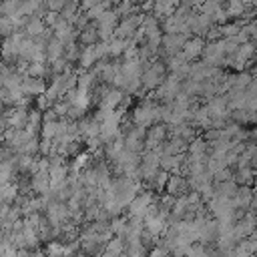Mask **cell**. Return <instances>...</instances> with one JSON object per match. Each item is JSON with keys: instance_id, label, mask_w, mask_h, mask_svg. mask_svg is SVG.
I'll use <instances>...</instances> for the list:
<instances>
[{"instance_id": "obj_1", "label": "cell", "mask_w": 257, "mask_h": 257, "mask_svg": "<svg viewBox=\"0 0 257 257\" xmlns=\"http://www.w3.org/2000/svg\"><path fill=\"white\" fill-rule=\"evenodd\" d=\"M52 30H54V36L60 38L62 42H68V40H72V36H74V32H72V22H68V20L62 18V16H60V20L52 26Z\"/></svg>"}, {"instance_id": "obj_2", "label": "cell", "mask_w": 257, "mask_h": 257, "mask_svg": "<svg viewBox=\"0 0 257 257\" xmlns=\"http://www.w3.org/2000/svg\"><path fill=\"white\" fill-rule=\"evenodd\" d=\"M44 24H46V22H44L40 16H28V20H26V24H24V30H26V34H30V36H42V34L46 32Z\"/></svg>"}, {"instance_id": "obj_3", "label": "cell", "mask_w": 257, "mask_h": 257, "mask_svg": "<svg viewBox=\"0 0 257 257\" xmlns=\"http://www.w3.org/2000/svg\"><path fill=\"white\" fill-rule=\"evenodd\" d=\"M185 34H181V32H175V34H167L165 38H163V46L169 50V52H177V50H181L183 46H185Z\"/></svg>"}, {"instance_id": "obj_4", "label": "cell", "mask_w": 257, "mask_h": 257, "mask_svg": "<svg viewBox=\"0 0 257 257\" xmlns=\"http://www.w3.org/2000/svg\"><path fill=\"white\" fill-rule=\"evenodd\" d=\"M96 38H98V26L96 24H86L80 30V42L82 44L92 46V44H96Z\"/></svg>"}, {"instance_id": "obj_5", "label": "cell", "mask_w": 257, "mask_h": 257, "mask_svg": "<svg viewBox=\"0 0 257 257\" xmlns=\"http://www.w3.org/2000/svg\"><path fill=\"white\" fill-rule=\"evenodd\" d=\"M114 10H116V14H118V16L128 18V16L137 14L139 4H137L135 0H118V2H116V6H114Z\"/></svg>"}, {"instance_id": "obj_6", "label": "cell", "mask_w": 257, "mask_h": 257, "mask_svg": "<svg viewBox=\"0 0 257 257\" xmlns=\"http://www.w3.org/2000/svg\"><path fill=\"white\" fill-rule=\"evenodd\" d=\"M203 48H205L203 40H201V38H193V40H187V42H185V46H183V54H185L187 58H193V56L201 54Z\"/></svg>"}, {"instance_id": "obj_7", "label": "cell", "mask_w": 257, "mask_h": 257, "mask_svg": "<svg viewBox=\"0 0 257 257\" xmlns=\"http://www.w3.org/2000/svg\"><path fill=\"white\" fill-rule=\"evenodd\" d=\"M78 12H80V2H78V0H68V4L62 8L60 16H62V18H66L68 22H72V24H74V20H76Z\"/></svg>"}, {"instance_id": "obj_8", "label": "cell", "mask_w": 257, "mask_h": 257, "mask_svg": "<svg viewBox=\"0 0 257 257\" xmlns=\"http://www.w3.org/2000/svg\"><path fill=\"white\" fill-rule=\"evenodd\" d=\"M225 10L229 16H243L247 12V4L243 0H227Z\"/></svg>"}, {"instance_id": "obj_9", "label": "cell", "mask_w": 257, "mask_h": 257, "mask_svg": "<svg viewBox=\"0 0 257 257\" xmlns=\"http://www.w3.org/2000/svg\"><path fill=\"white\" fill-rule=\"evenodd\" d=\"M20 4H22V0H2V14H4V16H14V14H18Z\"/></svg>"}, {"instance_id": "obj_10", "label": "cell", "mask_w": 257, "mask_h": 257, "mask_svg": "<svg viewBox=\"0 0 257 257\" xmlns=\"http://www.w3.org/2000/svg\"><path fill=\"white\" fill-rule=\"evenodd\" d=\"M0 28H2L4 38L12 36V32H16V24H14L12 16H4V14H2V18H0Z\"/></svg>"}, {"instance_id": "obj_11", "label": "cell", "mask_w": 257, "mask_h": 257, "mask_svg": "<svg viewBox=\"0 0 257 257\" xmlns=\"http://www.w3.org/2000/svg\"><path fill=\"white\" fill-rule=\"evenodd\" d=\"M60 20V12H54V10H48L46 14H44V22L48 24V26H54L56 22Z\"/></svg>"}, {"instance_id": "obj_12", "label": "cell", "mask_w": 257, "mask_h": 257, "mask_svg": "<svg viewBox=\"0 0 257 257\" xmlns=\"http://www.w3.org/2000/svg\"><path fill=\"white\" fill-rule=\"evenodd\" d=\"M68 4V0H48V10L54 12H62V8Z\"/></svg>"}, {"instance_id": "obj_13", "label": "cell", "mask_w": 257, "mask_h": 257, "mask_svg": "<svg viewBox=\"0 0 257 257\" xmlns=\"http://www.w3.org/2000/svg\"><path fill=\"white\" fill-rule=\"evenodd\" d=\"M245 30H247V34H249L251 38H257V18H253V20L245 26Z\"/></svg>"}, {"instance_id": "obj_14", "label": "cell", "mask_w": 257, "mask_h": 257, "mask_svg": "<svg viewBox=\"0 0 257 257\" xmlns=\"http://www.w3.org/2000/svg\"><path fill=\"white\" fill-rule=\"evenodd\" d=\"M66 54H68V58H76L78 54H82L80 50H78V46L76 44H68L66 46Z\"/></svg>"}, {"instance_id": "obj_15", "label": "cell", "mask_w": 257, "mask_h": 257, "mask_svg": "<svg viewBox=\"0 0 257 257\" xmlns=\"http://www.w3.org/2000/svg\"><path fill=\"white\" fill-rule=\"evenodd\" d=\"M187 2H189L191 6H199V8H201V6H203L207 0H187Z\"/></svg>"}, {"instance_id": "obj_16", "label": "cell", "mask_w": 257, "mask_h": 257, "mask_svg": "<svg viewBox=\"0 0 257 257\" xmlns=\"http://www.w3.org/2000/svg\"><path fill=\"white\" fill-rule=\"evenodd\" d=\"M167 2H169V4L173 6V8H179V6L183 4V0H167Z\"/></svg>"}, {"instance_id": "obj_17", "label": "cell", "mask_w": 257, "mask_h": 257, "mask_svg": "<svg viewBox=\"0 0 257 257\" xmlns=\"http://www.w3.org/2000/svg\"><path fill=\"white\" fill-rule=\"evenodd\" d=\"M243 2H245L249 8H257V0H243Z\"/></svg>"}]
</instances>
